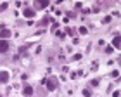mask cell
Here are the masks:
<instances>
[{
  "label": "cell",
  "instance_id": "1",
  "mask_svg": "<svg viewBox=\"0 0 121 97\" xmlns=\"http://www.w3.org/2000/svg\"><path fill=\"white\" fill-rule=\"evenodd\" d=\"M47 88L48 90H56L57 88V78L56 76H52V78L47 80Z\"/></svg>",
  "mask_w": 121,
  "mask_h": 97
},
{
  "label": "cell",
  "instance_id": "2",
  "mask_svg": "<svg viewBox=\"0 0 121 97\" xmlns=\"http://www.w3.org/2000/svg\"><path fill=\"white\" fill-rule=\"evenodd\" d=\"M23 14H24V18H30V19H31V18H35V14H36V12H35V9H30V7H26Z\"/></svg>",
  "mask_w": 121,
  "mask_h": 97
},
{
  "label": "cell",
  "instance_id": "3",
  "mask_svg": "<svg viewBox=\"0 0 121 97\" xmlns=\"http://www.w3.org/2000/svg\"><path fill=\"white\" fill-rule=\"evenodd\" d=\"M7 80H9V73H7V71H0V82H2V83H7Z\"/></svg>",
  "mask_w": 121,
  "mask_h": 97
},
{
  "label": "cell",
  "instance_id": "4",
  "mask_svg": "<svg viewBox=\"0 0 121 97\" xmlns=\"http://www.w3.org/2000/svg\"><path fill=\"white\" fill-rule=\"evenodd\" d=\"M9 50V44L5 40H0V52H7Z\"/></svg>",
  "mask_w": 121,
  "mask_h": 97
},
{
  "label": "cell",
  "instance_id": "5",
  "mask_svg": "<svg viewBox=\"0 0 121 97\" xmlns=\"http://www.w3.org/2000/svg\"><path fill=\"white\" fill-rule=\"evenodd\" d=\"M23 94H24L26 97H30V95H33V88L30 87V85H26V87L23 88Z\"/></svg>",
  "mask_w": 121,
  "mask_h": 97
},
{
  "label": "cell",
  "instance_id": "6",
  "mask_svg": "<svg viewBox=\"0 0 121 97\" xmlns=\"http://www.w3.org/2000/svg\"><path fill=\"white\" fill-rule=\"evenodd\" d=\"M47 5H48V2H36L35 7H36V9H45Z\"/></svg>",
  "mask_w": 121,
  "mask_h": 97
},
{
  "label": "cell",
  "instance_id": "7",
  "mask_svg": "<svg viewBox=\"0 0 121 97\" xmlns=\"http://www.w3.org/2000/svg\"><path fill=\"white\" fill-rule=\"evenodd\" d=\"M0 36H2V38H7V36H10V30H2V31H0Z\"/></svg>",
  "mask_w": 121,
  "mask_h": 97
},
{
  "label": "cell",
  "instance_id": "8",
  "mask_svg": "<svg viewBox=\"0 0 121 97\" xmlns=\"http://www.w3.org/2000/svg\"><path fill=\"white\" fill-rule=\"evenodd\" d=\"M112 45L116 47V48L119 47V36H118V35H116V36H114V38H112Z\"/></svg>",
  "mask_w": 121,
  "mask_h": 97
},
{
  "label": "cell",
  "instance_id": "9",
  "mask_svg": "<svg viewBox=\"0 0 121 97\" xmlns=\"http://www.w3.org/2000/svg\"><path fill=\"white\" fill-rule=\"evenodd\" d=\"M99 83H100V82H99V78H97V80H92V82H90L92 87H99Z\"/></svg>",
  "mask_w": 121,
  "mask_h": 97
},
{
  "label": "cell",
  "instance_id": "10",
  "mask_svg": "<svg viewBox=\"0 0 121 97\" xmlns=\"http://www.w3.org/2000/svg\"><path fill=\"white\" fill-rule=\"evenodd\" d=\"M83 95H85V97H90V95H92V92H90L88 88H85V90H83Z\"/></svg>",
  "mask_w": 121,
  "mask_h": 97
},
{
  "label": "cell",
  "instance_id": "11",
  "mask_svg": "<svg viewBox=\"0 0 121 97\" xmlns=\"http://www.w3.org/2000/svg\"><path fill=\"white\" fill-rule=\"evenodd\" d=\"M106 52H107V54H111V52H112V47H111V45L106 47Z\"/></svg>",
  "mask_w": 121,
  "mask_h": 97
},
{
  "label": "cell",
  "instance_id": "12",
  "mask_svg": "<svg viewBox=\"0 0 121 97\" xmlns=\"http://www.w3.org/2000/svg\"><path fill=\"white\" fill-rule=\"evenodd\" d=\"M112 97H119V90H114V92H112Z\"/></svg>",
  "mask_w": 121,
  "mask_h": 97
}]
</instances>
